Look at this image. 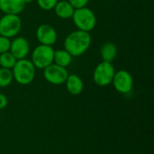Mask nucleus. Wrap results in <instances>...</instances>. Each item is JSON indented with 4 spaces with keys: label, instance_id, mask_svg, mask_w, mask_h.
Wrapping results in <instances>:
<instances>
[{
    "label": "nucleus",
    "instance_id": "1",
    "mask_svg": "<svg viewBox=\"0 0 154 154\" xmlns=\"http://www.w3.org/2000/svg\"><path fill=\"white\" fill-rule=\"evenodd\" d=\"M92 38L89 32L76 30L64 40V49L72 56L79 57L84 54L90 47Z\"/></svg>",
    "mask_w": 154,
    "mask_h": 154
},
{
    "label": "nucleus",
    "instance_id": "2",
    "mask_svg": "<svg viewBox=\"0 0 154 154\" xmlns=\"http://www.w3.org/2000/svg\"><path fill=\"white\" fill-rule=\"evenodd\" d=\"M13 78L20 85H29L35 78L36 68L30 60H18L12 69Z\"/></svg>",
    "mask_w": 154,
    "mask_h": 154
},
{
    "label": "nucleus",
    "instance_id": "3",
    "mask_svg": "<svg viewBox=\"0 0 154 154\" xmlns=\"http://www.w3.org/2000/svg\"><path fill=\"white\" fill-rule=\"evenodd\" d=\"M72 20L78 30L90 32L97 25V16L95 13L88 7L75 9Z\"/></svg>",
    "mask_w": 154,
    "mask_h": 154
},
{
    "label": "nucleus",
    "instance_id": "4",
    "mask_svg": "<svg viewBox=\"0 0 154 154\" xmlns=\"http://www.w3.org/2000/svg\"><path fill=\"white\" fill-rule=\"evenodd\" d=\"M54 49L52 46L39 44L32 52L31 61L36 69H44L48 66L53 63Z\"/></svg>",
    "mask_w": 154,
    "mask_h": 154
},
{
    "label": "nucleus",
    "instance_id": "5",
    "mask_svg": "<svg viewBox=\"0 0 154 154\" xmlns=\"http://www.w3.org/2000/svg\"><path fill=\"white\" fill-rule=\"evenodd\" d=\"M22 29V20L18 14H5L0 19V35L14 38Z\"/></svg>",
    "mask_w": 154,
    "mask_h": 154
},
{
    "label": "nucleus",
    "instance_id": "6",
    "mask_svg": "<svg viewBox=\"0 0 154 154\" xmlns=\"http://www.w3.org/2000/svg\"><path fill=\"white\" fill-rule=\"evenodd\" d=\"M115 73L116 69L112 63L101 61L94 69L93 80L99 87H106L112 83Z\"/></svg>",
    "mask_w": 154,
    "mask_h": 154
},
{
    "label": "nucleus",
    "instance_id": "7",
    "mask_svg": "<svg viewBox=\"0 0 154 154\" xmlns=\"http://www.w3.org/2000/svg\"><path fill=\"white\" fill-rule=\"evenodd\" d=\"M69 75L67 68L60 67L55 63L51 64L43 69V77L45 80L50 84L56 86L64 84Z\"/></svg>",
    "mask_w": 154,
    "mask_h": 154
},
{
    "label": "nucleus",
    "instance_id": "8",
    "mask_svg": "<svg viewBox=\"0 0 154 154\" xmlns=\"http://www.w3.org/2000/svg\"><path fill=\"white\" fill-rule=\"evenodd\" d=\"M112 84L115 89L121 94H128L134 87V79L130 72L125 69L116 71Z\"/></svg>",
    "mask_w": 154,
    "mask_h": 154
},
{
    "label": "nucleus",
    "instance_id": "9",
    "mask_svg": "<svg viewBox=\"0 0 154 154\" xmlns=\"http://www.w3.org/2000/svg\"><path fill=\"white\" fill-rule=\"evenodd\" d=\"M36 38L40 44L53 46L58 39L55 28L48 23L41 24L36 30Z\"/></svg>",
    "mask_w": 154,
    "mask_h": 154
},
{
    "label": "nucleus",
    "instance_id": "10",
    "mask_svg": "<svg viewBox=\"0 0 154 154\" xmlns=\"http://www.w3.org/2000/svg\"><path fill=\"white\" fill-rule=\"evenodd\" d=\"M9 51L17 60L25 59L30 52V45L28 41L22 36H15L14 40L11 41Z\"/></svg>",
    "mask_w": 154,
    "mask_h": 154
},
{
    "label": "nucleus",
    "instance_id": "11",
    "mask_svg": "<svg viewBox=\"0 0 154 154\" xmlns=\"http://www.w3.org/2000/svg\"><path fill=\"white\" fill-rule=\"evenodd\" d=\"M23 0H0V11L5 14H19L25 7Z\"/></svg>",
    "mask_w": 154,
    "mask_h": 154
},
{
    "label": "nucleus",
    "instance_id": "12",
    "mask_svg": "<svg viewBox=\"0 0 154 154\" xmlns=\"http://www.w3.org/2000/svg\"><path fill=\"white\" fill-rule=\"evenodd\" d=\"M66 88L68 92L72 96L80 95L84 89V83L81 78L76 74H70L68 76L66 81Z\"/></svg>",
    "mask_w": 154,
    "mask_h": 154
},
{
    "label": "nucleus",
    "instance_id": "13",
    "mask_svg": "<svg viewBox=\"0 0 154 154\" xmlns=\"http://www.w3.org/2000/svg\"><path fill=\"white\" fill-rule=\"evenodd\" d=\"M54 12L56 15L61 19H69L72 17L73 13L75 11L74 7L70 5V3L67 0L58 1L54 7Z\"/></svg>",
    "mask_w": 154,
    "mask_h": 154
},
{
    "label": "nucleus",
    "instance_id": "14",
    "mask_svg": "<svg viewBox=\"0 0 154 154\" xmlns=\"http://www.w3.org/2000/svg\"><path fill=\"white\" fill-rule=\"evenodd\" d=\"M118 53V49L116 45L113 42H106L101 46L100 49V56L102 58V61L112 63L116 58Z\"/></svg>",
    "mask_w": 154,
    "mask_h": 154
},
{
    "label": "nucleus",
    "instance_id": "15",
    "mask_svg": "<svg viewBox=\"0 0 154 154\" xmlns=\"http://www.w3.org/2000/svg\"><path fill=\"white\" fill-rule=\"evenodd\" d=\"M71 61H72V56L65 49L54 51L53 63L60 67L67 68L70 65Z\"/></svg>",
    "mask_w": 154,
    "mask_h": 154
},
{
    "label": "nucleus",
    "instance_id": "16",
    "mask_svg": "<svg viewBox=\"0 0 154 154\" xmlns=\"http://www.w3.org/2000/svg\"><path fill=\"white\" fill-rule=\"evenodd\" d=\"M17 60L10 51H6L0 54V67L4 69H12L16 63Z\"/></svg>",
    "mask_w": 154,
    "mask_h": 154
},
{
    "label": "nucleus",
    "instance_id": "17",
    "mask_svg": "<svg viewBox=\"0 0 154 154\" xmlns=\"http://www.w3.org/2000/svg\"><path fill=\"white\" fill-rule=\"evenodd\" d=\"M14 80L12 69L0 68V88L8 87Z\"/></svg>",
    "mask_w": 154,
    "mask_h": 154
},
{
    "label": "nucleus",
    "instance_id": "18",
    "mask_svg": "<svg viewBox=\"0 0 154 154\" xmlns=\"http://www.w3.org/2000/svg\"><path fill=\"white\" fill-rule=\"evenodd\" d=\"M59 0H36L39 7L44 11H51L54 9Z\"/></svg>",
    "mask_w": 154,
    "mask_h": 154
},
{
    "label": "nucleus",
    "instance_id": "19",
    "mask_svg": "<svg viewBox=\"0 0 154 154\" xmlns=\"http://www.w3.org/2000/svg\"><path fill=\"white\" fill-rule=\"evenodd\" d=\"M10 45H11L10 38L0 35V54L6 52V51H9Z\"/></svg>",
    "mask_w": 154,
    "mask_h": 154
},
{
    "label": "nucleus",
    "instance_id": "20",
    "mask_svg": "<svg viewBox=\"0 0 154 154\" xmlns=\"http://www.w3.org/2000/svg\"><path fill=\"white\" fill-rule=\"evenodd\" d=\"M69 2L74 7V9H79V8L86 7L89 3V0H69Z\"/></svg>",
    "mask_w": 154,
    "mask_h": 154
},
{
    "label": "nucleus",
    "instance_id": "21",
    "mask_svg": "<svg viewBox=\"0 0 154 154\" xmlns=\"http://www.w3.org/2000/svg\"><path fill=\"white\" fill-rule=\"evenodd\" d=\"M7 104H8V99L6 96L3 93H0V110L5 108Z\"/></svg>",
    "mask_w": 154,
    "mask_h": 154
},
{
    "label": "nucleus",
    "instance_id": "22",
    "mask_svg": "<svg viewBox=\"0 0 154 154\" xmlns=\"http://www.w3.org/2000/svg\"><path fill=\"white\" fill-rule=\"evenodd\" d=\"M34 0H23V2L25 3V4H30V3H32V2H33Z\"/></svg>",
    "mask_w": 154,
    "mask_h": 154
}]
</instances>
